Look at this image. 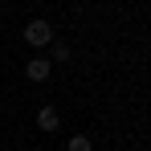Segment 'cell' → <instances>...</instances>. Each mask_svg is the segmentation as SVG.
<instances>
[{
    "label": "cell",
    "instance_id": "277c9868",
    "mask_svg": "<svg viewBox=\"0 0 151 151\" xmlns=\"http://www.w3.org/2000/svg\"><path fill=\"white\" fill-rule=\"evenodd\" d=\"M70 151H94V143H90L86 135H74V139H70Z\"/></svg>",
    "mask_w": 151,
    "mask_h": 151
},
{
    "label": "cell",
    "instance_id": "6da1fadb",
    "mask_svg": "<svg viewBox=\"0 0 151 151\" xmlns=\"http://www.w3.org/2000/svg\"><path fill=\"white\" fill-rule=\"evenodd\" d=\"M25 45H33V49L53 45V25H49V21H29V25H25Z\"/></svg>",
    "mask_w": 151,
    "mask_h": 151
},
{
    "label": "cell",
    "instance_id": "7a4b0ae2",
    "mask_svg": "<svg viewBox=\"0 0 151 151\" xmlns=\"http://www.w3.org/2000/svg\"><path fill=\"white\" fill-rule=\"evenodd\" d=\"M49 74H53V61H45V57H33V61L25 65L29 82H49Z\"/></svg>",
    "mask_w": 151,
    "mask_h": 151
},
{
    "label": "cell",
    "instance_id": "5b68a950",
    "mask_svg": "<svg viewBox=\"0 0 151 151\" xmlns=\"http://www.w3.org/2000/svg\"><path fill=\"white\" fill-rule=\"evenodd\" d=\"M53 61H70V45H57L53 41Z\"/></svg>",
    "mask_w": 151,
    "mask_h": 151
},
{
    "label": "cell",
    "instance_id": "3957f363",
    "mask_svg": "<svg viewBox=\"0 0 151 151\" xmlns=\"http://www.w3.org/2000/svg\"><path fill=\"white\" fill-rule=\"evenodd\" d=\"M37 127H41V131H57V127H61V114H57L53 106H41V110H37Z\"/></svg>",
    "mask_w": 151,
    "mask_h": 151
}]
</instances>
